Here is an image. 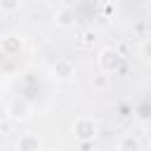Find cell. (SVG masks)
<instances>
[{"instance_id":"7a4b0ae2","label":"cell","mask_w":151,"mask_h":151,"mask_svg":"<svg viewBox=\"0 0 151 151\" xmlns=\"http://www.w3.org/2000/svg\"><path fill=\"white\" fill-rule=\"evenodd\" d=\"M73 76H76V64L68 57H61L50 66V78L57 80V83H68Z\"/></svg>"},{"instance_id":"277c9868","label":"cell","mask_w":151,"mask_h":151,"mask_svg":"<svg viewBox=\"0 0 151 151\" xmlns=\"http://www.w3.org/2000/svg\"><path fill=\"white\" fill-rule=\"evenodd\" d=\"M31 113H33V109H31V104H28L26 99H12V101L7 104V116H9V120H14V123L28 120Z\"/></svg>"},{"instance_id":"7c38bea8","label":"cell","mask_w":151,"mask_h":151,"mask_svg":"<svg viewBox=\"0 0 151 151\" xmlns=\"http://www.w3.org/2000/svg\"><path fill=\"white\" fill-rule=\"evenodd\" d=\"M83 42H85V45H90V42H92V31H87V33L83 35Z\"/></svg>"},{"instance_id":"ba28073f","label":"cell","mask_w":151,"mask_h":151,"mask_svg":"<svg viewBox=\"0 0 151 151\" xmlns=\"http://www.w3.org/2000/svg\"><path fill=\"white\" fill-rule=\"evenodd\" d=\"M19 7H21V0H0V12H5V14L19 12Z\"/></svg>"},{"instance_id":"9c48e42d","label":"cell","mask_w":151,"mask_h":151,"mask_svg":"<svg viewBox=\"0 0 151 151\" xmlns=\"http://www.w3.org/2000/svg\"><path fill=\"white\" fill-rule=\"evenodd\" d=\"M118 149H139V142L134 137H123L118 142Z\"/></svg>"},{"instance_id":"8992f818","label":"cell","mask_w":151,"mask_h":151,"mask_svg":"<svg viewBox=\"0 0 151 151\" xmlns=\"http://www.w3.org/2000/svg\"><path fill=\"white\" fill-rule=\"evenodd\" d=\"M40 146V139H38V134H33V132H24L19 139H17V149L19 151H35Z\"/></svg>"},{"instance_id":"8fae6325","label":"cell","mask_w":151,"mask_h":151,"mask_svg":"<svg viewBox=\"0 0 151 151\" xmlns=\"http://www.w3.org/2000/svg\"><path fill=\"white\" fill-rule=\"evenodd\" d=\"M78 2H80V0H59V5H61V7H71V9H73Z\"/></svg>"},{"instance_id":"52a82bcc","label":"cell","mask_w":151,"mask_h":151,"mask_svg":"<svg viewBox=\"0 0 151 151\" xmlns=\"http://www.w3.org/2000/svg\"><path fill=\"white\" fill-rule=\"evenodd\" d=\"M54 21H57V26H61V28H71V26L76 24L73 9H71V7H59L57 14H54Z\"/></svg>"},{"instance_id":"3957f363","label":"cell","mask_w":151,"mask_h":151,"mask_svg":"<svg viewBox=\"0 0 151 151\" xmlns=\"http://www.w3.org/2000/svg\"><path fill=\"white\" fill-rule=\"evenodd\" d=\"M120 61H123V57H120L113 47H104V50H99V54H97V66H99L101 73H116V71L120 68Z\"/></svg>"},{"instance_id":"5b68a950","label":"cell","mask_w":151,"mask_h":151,"mask_svg":"<svg viewBox=\"0 0 151 151\" xmlns=\"http://www.w3.org/2000/svg\"><path fill=\"white\" fill-rule=\"evenodd\" d=\"M0 50H2V54H7V57H17V54L24 50V40H21L19 35H5V38L0 40Z\"/></svg>"},{"instance_id":"6da1fadb","label":"cell","mask_w":151,"mask_h":151,"mask_svg":"<svg viewBox=\"0 0 151 151\" xmlns=\"http://www.w3.org/2000/svg\"><path fill=\"white\" fill-rule=\"evenodd\" d=\"M71 130H73V134H76V139H78V142L87 144V142H92V139L97 137L99 125H97V120H94L92 116H78V118L73 120Z\"/></svg>"},{"instance_id":"30bf717a","label":"cell","mask_w":151,"mask_h":151,"mask_svg":"<svg viewBox=\"0 0 151 151\" xmlns=\"http://www.w3.org/2000/svg\"><path fill=\"white\" fill-rule=\"evenodd\" d=\"M142 57H144V59H146V61L151 64V38L142 42Z\"/></svg>"}]
</instances>
